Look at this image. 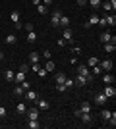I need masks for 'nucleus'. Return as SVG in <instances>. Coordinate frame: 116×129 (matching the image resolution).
Wrapping results in <instances>:
<instances>
[{
  "mask_svg": "<svg viewBox=\"0 0 116 129\" xmlns=\"http://www.w3.org/2000/svg\"><path fill=\"white\" fill-rule=\"evenodd\" d=\"M106 102H108V98H106L103 92H97V94H95V104H97V106H105Z\"/></svg>",
  "mask_w": 116,
  "mask_h": 129,
  "instance_id": "39448f33",
  "label": "nucleus"
},
{
  "mask_svg": "<svg viewBox=\"0 0 116 129\" xmlns=\"http://www.w3.org/2000/svg\"><path fill=\"white\" fill-rule=\"evenodd\" d=\"M35 102H37V108H39V110H49V108H50V104H49V100H47V98H37Z\"/></svg>",
  "mask_w": 116,
  "mask_h": 129,
  "instance_id": "6e6552de",
  "label": "nucleus"
},
{
  "mask_svg": "<svg viewBox=\"0 0 116 129\" xmlns=\"http://www.w3.org/2000/svg\"><path fill=\"white\" fill-rule=\"evenodd\" d=\"M56 91H58V92H66V87H64V83H58V85H56Z\"/></svg>",
  "mask_w": 116,
  "mask_h": 129,
  "instance_id": "4c0bfd02",
  "label": "nucleus"
},
{
  "mask_svg": "<svg viewBox=\"0 0 116 129\" xmlns=\"http://www.w3.org/2000/svg\"><path fill=\"white\" fill-rule=\"evenodd\" d=\"M35 8H37V12L41 14V16H47V14H49V6H44L43 2H41L39 6H35Z\"/></svg>",
  "mask_w": 116,
  "mask_h": 129,
  "instance_id": "dca6fc26",
  "label": "nucleus"
},
{
  "mask_svg": "<svg viewBox=\"0 0 116 129\" xmlns=\"http://www.w3.org/2000/svg\"><path fill=\"white\" fill-rule=\"evenodd\" d=\"M14 75H16V73H14L12 70H6L4 71V79L6 81H14Z\"/></svg>",
  "mask_w": 116,
  "mask_h": 129,
  "instance_id": "393cba45",
  "label": "nucleus"
},
{
  "mask_svg": "<svg viewBox=\"0 0 116 129\" xmlns=\"http://www.w3.org/2000/svg\"><path fill=\"white\" fill-rule=\"evenodd\" d=\"M35 41H37V33H35V29L27 31V43H35Z\"/></svg>",
  "mask_w": 116,
  "mask_h": 129,
  "instance_id": "a211bd4d",
  "label": "nucleus"
},
{
  "mask_svg": "<svg viewBox=\"0 0 116 129\" xmlns=\"http://www.w3.org/2000/svg\"><path fill=\"white\" fill-rule=\"evenodd\" d=\"M79 108H81L79 112H91V110H93V108H91V104H89V102H81V106H79Z\"/></svg>",
  "mask_w": 116,
  "mask_h": 129,
  "instance_id": "c756f323",
  "label": "nucleus"
},
{
  "mask_svg": "<svg viewBox=\"0 0 116 129\" xmlns=\"http://www.w3.org/2000/svg\"><path fill=\"white\" fill-rule=\"evenodd\" d=\"M52 2H54V0H52Z\"/></svg>",
  "mask_w": 116,
  "mask_h": 129,
  "instance_id": "3c124183",
  "label": "nucleus"
},
{
  "mask_svg": "<svg viewBox=\"0 0 116 129\" xmlns=\"http://www.w3.org/2000/svg\"><path fill=\"white\" fill-rule=\"evenodd\" d=\"M19 70H23V71H25V73H27V70H29V66H27V64H21V66H19Z\"/></svg>",
  "mask_w": 116,
  "mask_h": 129,
  "instance_id": "37998d69",
  "label": "nucleus"
},
{
  "mask_svg": "<svg viewBox=\"0 0 116 129\" xmlns=\"http://www.w3.org/2000/svg\"><path fill=\"white\" fill-rule=\"evenodd\" d=\"M101 73H103V68H101L99 64L93 66V70H91V75H101Z\"/></svg>",
  "mask_w": 116,
  "mask_h": 129,
  "instance_id": "cd10ccee",
  "label": "nucleus"
},
{
  "mask_svg": "<svg viewBox=\"0 0 116 129\" xmlns=\"http://www.w3.org/2000/svg\"><path fill=\"white\" fill-rule=\"evenodd\" d=\"M23 96L27 98L29 102H35V100L39 98V92H35V91H31V89H27V91L23 92Z\"/></svg>",
  "mask_w": 116,
  "mask_h": 129,
  "instance_id": "423d86ee",
  "label": "nucleus"
},
{
  "mask_svg": "<svg viewBox=\"0 0 116 129\" xmlns=\"http://www.w3.org/2000/svg\"><path fill=\"white\" fill-rule=\"evenodd\" d=\"M37 75H39V77H44V75H47V70H44V68H39Z\"/></svg>",
  "mask_w": 116,
  "mask_h": 129,
  "instance_id": "58836bf2",
  "label": "nucleus"
},
{
  "mask_svg": "<svg viewBox=\"0 0 116 129\" xmlns=\"http://www.w3.org/2000/svg\"><path fill=\"white\" fill-rule=\"evenodd\" d=\"M64 87H66V89H72V87H74V79H68V77H66V81H64Z\"/></svg>",
  "mask_w": 116,
  "mask_h": 129,
  "instance_id": "f704fd0d",
  "label": "nucleus"
},
{
  "mask_svg": "<svg viewBox=\"0 0 116 129\" xmlns=\"http://www.w3.org/2000/svg\"><path fill=\"white\" fill-rule=\"evenodd\" d=\"M60 17H62V12L54 10L52 14H50V25L52 27H60Z\"/></svg>",
  "mask_w": 116,
  "mask_h": 129,
  "instance_id": "f03ea898",
  "label": "nucleus"
},
{
  "mask_svg": "<svg viewBox=\"0 0 116 129\" xmlns=\"http://www.w3.org/2000/svg\"><path fill=\"white\" fill-rule=\"evenodd\" d=\"M39 68H41V66H39V64H31V70H33L35 73H37V71H39Z\"/></svg>",
  "mask_w": 116,
  "mask_h": 129,
  "instance_id": "79ce46f5",
  "label": "nucleus"
},
{
  "mask_svg": "<svg viewBox=\"0 0 116 129\" xmlns=\"http://www.w3.org/2000/svg\"><path fill=\"white\" fill-rule=\"evenodd\" d=\"M4 43L8 44V46H14V44L17 43V37H16V33H10V35H6Z\"/></svg>",
  "mask_w": 116,
  "mask_h": 129,
  "instance_id": "9d476101",
  "label": "nucleus"
},
{
  "mask_svg": "<svg viewBox=\"0 0 116 129\" xmlns=\"http://www.w3.org/2000/svg\"><path fill=\"white\" fill-rule=\"evenodd\" d=\"M54 81H56V85H58V83H64V81H66V75H64L62 71H58V73H54Z\"/></svg>",
  "mask_w": 116,
  "mask_h": 129,
  "instance_id": "6ab92c4d",
  "label": "nucleus"
},
{
  "mask_svg": "<svg viewBox=\"0 0 116 129\" xmlns=\"http://www.w3.org/2000/svg\"><path fill=\"white\" fill-rule=\"evenodd\" d=\"M23 92H25V91L21 89V85H17L16 89H14V94H16V96H23Z\"/></svg>",
  "mask_w": 116,
  "mask_h": 129,
  "instance_id": "473e14b6",
  "label": "nucleus"
},
{
  "mask_svg": "<svg viewBox=\"0 0 116 129\" xmlns=\"http://www.w3.org/2000/svg\"><path fill=\"white\" fill-rule=\"evenodd\" d=\"M105 21H106V25L114 27V25H116V16H106V17H105Z\"/></svg>",
  "mask_w": 116,
  "mask_h": 129,
  "instance_id": "412c9836",
  "label": "nucleus"
},
{
  "mask_svg": "<svg viewBox=\"0 0 116 129\" xmlns=\"http://www.w3.org/2000/svg\"><path fill=\"white\" fill-rule=\"evenodd\" d=\"M39 108H31V110H27L25 112V116H27V119H39Z\"/></svg>",
  "mask_w": 116,
  "mask_h": 129,
  "instance_id": "1a4fd4ad",
  "label": "nucleus"
},
{
  "mask_svg": "<svg viewBox=\"0 0 116 129\" xmlns=\"http://www.w3.org/2000/svg\"><path fill=\"white\" fill-rule=\"evenodd\" d=\"M101 6H103V8H105L106 12H110V10H112V4L108 2V0H106V2H101ZM112 12H114V10H112Z\"/></svg>",
  "mask_w": 116,
  "mask_h": 129,
  "instance_id": "72a5a7b5",
  "label": "nucleus"
},
{
  "mask_svg": "<svg viewBox=\"0 0 116 129\" xmlns=\"http://www.w3.org/2000/svg\"><path fill=\"white\" fill-rule=\"evenodd\" d=\"M64 41H66V43H70V44L74 43V37H72V29H70V27H64Z\"/></svg>",
  "mask_w": 116,
  "mask_h": 129,
  "instance_id": "ddd939ff",
  "label": "nucleus"
},
{
  "mask_svg": "<svg viewBox=\"0 0 116 129\" xmlns=\"http://www.w3.org/2000/svg\"><path fill=\"white\" fill-rule=\"evenodd\" d=\"M103 94H105L106 98H114V96H116V89H114V85H106V87H105V91H103Z\"/></svg>",
  "mask_w": 116,
  "mask_h": 129,
  "instance_id": "20e7f679",
  "label": "nucleus"
},
{
  "mask_svg": "<svg viewBox=\"0 0 116 129\" xmlns=\"http://www.w3.org/2000/svg\"><path fill=\"white\" fill-rule=\"evenodd\" d=\"M72 54L74 56H79V54H81V48H79V46H72Z\"/></svg>",
  "mask_w": 116,
  "mask_h": 129,
  "instance_id": "c9c22d12",
  "label": "nucleus"
},
{
  "mask_svg": "<svg viewBox=\"0 0 116 129\" xmlns=\"http://www.w3.org/2000/svg\"><path fill=\"white\" fill-rule=\"evenodd\" d=\"M41 2H43L44 6H50V4H52V0H41Z\"/></svg>",
  "mask_w": 116,
  "mask_h": 129,
  "instance_id": "49530a36",
  "label": "nucleus"
},
{
  "mask_svg": "<svg viewBox=\"0 0 116 129\" xmlns=\"http://www.w3.org/2000/svg\"><path fill=\"white\" fill-rule=\"evenodd\" d=\"M43 56H44L47 60H50V50H44V52H43Z\"/></svg>",
  "mask_w": 116,
  "mask_h": 129,
  "instance_id": "c03bdc74",
  "label": "nucleus"
},
{
  "mask_svg": "<svg viewBox=\"0 0 116 129\" xmlns=\"http://www.w3.org/2000/svg\"><path fill=\"white\" fill-rule=\"evenodd\" d=\"M87 4L91 6V8H95V10H97V8L101 6V0H87Z\"/></svg>",
  "mask_w": 116,
  "mask_h": 129,
  "instance_id": "2f4dec72",
  "label": "nucleus"
},
{
  "mask_svg": "<svg viewBox=\"0 0 116 129\" xmlns=\"http://www.w3.org/2000/svg\"><path fill=\"white\" fill-rule=\"evenodd\" d=\"M25 125H27L29 129H39V127H41L39 119H27V123H25Z\"/></svg>",
  "mask_w": 116,
  "mask_h": 129,
  "instance_id": "f3484780",
  "label": "nucleus"
},
{
  "mask_svg": "<svg viewBox=\"0 0 116 129\" xmlns=\"http://www.w3.org/2000/svg\"><path fill=\"white\" fill-rule=\"evenodd\" d=\"M103 48H105V52H106V54H112V52L116 50V39H112V41L105 43V44H103Z\"/></svg>",
  "mask_w": 116,
  "mask_h": 129,
  "instance_id": "7ed1b4c3",
  "label": "nucleus"
},
{
  "mask_svg": "<svg viewBox=\"0 0 116 129\" xmlns=\"http://www.w3.org/2000/svg\"><path fill=\"white\" fill-rule=\"evenodd\" d=\"M97 64H99V58H95V56H91V58L87 60V66H89V68H93V66H97Z\"/></svg>",
  "mask_w": 116,
  "mask_h": 129,
  "instance_id": "7c9ffc66",
  "label": "nucleus"
},
{
  "mask_svg": "<svg viewBox=\"0 0 116 129\" xmlns=\"http://www.w3.org/2000/svg\"><path fill=\"white\" fill-rule=\"evenodd\" d=\"M10 19H12L14 23H19V12H17V10H14V12L10 14Z\"/></svg>",
  "mask_w": 116,
  "mask_h": 129,
  "instance_id": "5701e85b",
  "label": "nucleus"
},
{
  "mask_svg": "<svg viewBox=\"0 0 116 129\" xmlns=\"http://www.w3.org/2000/svg\"><path fill=\"white\" fill-rule=\"evenodd\" d=\"M108 2L112 4V10H116V0H108Z\"/></svg>",
  "mask_w": 116,
  "mask_h": 129,
  "instance_id": "de8ad7c7",
  "label": "nucleus"
},
{
  "mask_svg": "<svg viewBox=\"0 0 116 129\" xmlns=\"http://www.w3.org/2000/svg\"><path fill=\"white\" fill-rule=\"evenodd\" d=\"M41 4V0H33V6H39Z\"/></svg>",
  "mask_w": 116,
  "mask_h": 129,
  "instance_id": "09e8293b",
  "label": "nucleus"
},
{
  "mask_svg": "<svg viewBox=\"0 0 116 129\" xmlns=\"http://www.w3.org/2000/svg\"><path fill=\"white\" fill-rule=\"evenodd\" d=\"M110 116H112L110 110H103V112H101V119H103V121H108V118H110Z\"/></svg>",
  "mask_w": 116,
  "mask_h": 129,
  "instance_id": "4be33fe9",
  "label": "nucleus"
},
{
  "mask_svg": "<svg viewBox=\"0 0 116 129\" xmlns=\"http://www.w3.org/2000/svg\"><path fill=\"white\" fill-rule=\"evenodd\" d=\"M99 66L103 68V71H110V70H112V60H110V58L99 60Z\"/></svg>",
  "mask_w": 116,
  "mask_h": 129,
  "instance_id": "0eeeda50",
  "label": "nucleus"
},
{
  "mask_svg": "<svg viewBox=\"0 0 116 129\" xmlns=\"http://www.w3.org/2000/svg\"><path fill=\"white\" fill-rule=\"evenodd\" d=\"M76 2H77V6H85L87 4V0H76Z\"/></svg>",
  "mask_w": 116,
  "mask_h": 129,
  "instance_id": "a18cd8bd",
  "label": "nucleus"
},
{
  "mask_svg": "<svg viewBox=\"0 0 116 129\" xmlns=\"http://www.w3.org/2000/svg\"><path fill=\"white\" fill-rule=\"evenodd\" d=\"M16 112L19 114V116H21V114H25V112H27V106H25L23 102H19V104L16 106Z\"/></svg>",
  "mask_w": 116,
  "mask_h": 129,
  "instance_id": "aec40b11",
  "label": "nucleus"
},
{
  "mask_svg": "<svg viewBox=\"0 0 116 129\" xmlns=\"http://www.w3.org/2000/svg\"><path fill=\"white\" fill-rule=\"evenodd\" d=\"M112 39H114V37H112V33L110 31H105L103 35H101V43L105 44V43H108V41H112Z\"/></svg>",
  "mask_w": 116,
  "mask_h": 129,
  "instance_id": "2eb2a0df",
  "label": "nucleus"
},
{
  "mask_svg": "<svg viewBox=\"0 0 116 129\" xmlns=\"http://www.w3.org/2000/svg\"><path fill=\"white\" fill-rule=\"evenodd\" d=\"M19 85H21V89H23V91H27V89H31V85H29V81H21Z\"/></svg>",
  "mask_w": 116,
  "mask_h": 129,
  "instance_id": "e433bc0d",
  "label": "nucleus"
},
{
  "mask_svg": "<svg viewBox=\"0 0 116 129\" xmlns=\"http://www.w3.org/2000/svg\"><path fill=\"white\" fill-rule=\"evenodd\" d=\"M2 60H4V52H0V62H2Z\"/></svg>",
  "mask_w": 116,
  "mask_h": 129,
  "instance_id": "8fccbe9b",
  "label": "nucleus"
},
{
  "mask_svg": "<svg viewBox=\"0 0 116 129\" xmlns=\"http://www.w3.org/2000/svg\"><path fill=\"white\" fill-rule=\"evenodd\" d=\"M87 23H89L91 27H93V25H97V23H99V16H89Z\"/></svg>",
  "mask_w": 116,
  "mask_h": 129,
  "instance_id": "c85d7f7f",
  "label": "nucleus"
},
{
  "mask_svg": "<svg viewBox=\"0 0 116 129\" xmlns=\"http://www.w3.org/2000/svg\"><path fill=\"white\" fill-rule=\"evenodd\" d=\"M77 70V75H83V77H87V81H91L93 77H91V70H89V66L87 64H79L76 68Z\"/></svg>",
  "mask_w": 116,
  "mask_h": 129,
  "instance_id": "f257e3e1",
  "label": "nucleus"
},
{
  "mask_svg": "<svg viewBox=\"0 0 116 129\" xmlns=\"http://www.w3.org/2000/svg\"><path fill=\"white\" fill-rule=\"evenodd\" d=\"M6 114H8V112H6V108L0 106V118H6Z\"/></svg>",
  "mask_w": 116,
  "mask_h": 129,
  "instance_id": "ea45409f",
  "label": "nucleus"
},
{
  "mask_svg": "<svg viewBox=\"0 0 116 129\" xmlns=\"http://www.w3.org/2000/svg\"><path fill=\"white\" fill-rule=\"evenodd\" d=\"M14 81H16L17 85H19L21 81H25V71H23V70H17V71H16V75H14Z\"/></svg>",
  "mask_w": 116,
  "mask_h": 129,
  "instance_id": "f8f14e48",
  "label": "nucleus"
},
{
  "mask_svg": "<svg viewBox=\"0 0 116 129\" xmlns=\"http://www.w3.org/2000/svg\"><path fill=\"white\" fill-rule=\"evenodd\" d=\"M103 83L105 85H114V75L112 73H105L103 75Z\"/></svg>",
  "mask_w": 116,
  "mask_h": 129,
  "instance_id": "4468645a",
  "label": "nucleus"
},
{
  "mask_svg": "<svg viewBox=\"0 0 116 129\" xmlns=\"http://www.w3.org/2000/svg\"><path fill=\"white\" fill-rule=\"evenodd\" d=\"M44 70H47V73H52V71H54V62H47V64H44Z\"/></svg>",
  "mask_w": 116,
  "mask_h": 129,
  "instance_id": "bb28decb",
  "label": "nucleus"
},
{
  "mask_svg": "<svg viewBox=\"0 0 116 129\" xmlns=\"http://www.w3.org/2000/svg\"><path fill=\"white\" fill-rule=\"evenodd\" d=\"M60 27H70V17H68V16L60 17Z\"/></svg>",
  "mask_w": 116,
  "mask_h": 129,
  "instance_id": "a878e982",
  "label": "nucleus"
},
{
  "mask_svg": "<svg viewBox=\"0 0 116 129\" xmlns=\"http://www.w3.org/2000/svg\"><path fill=\"white\" fill-rule=\"evenodd\" d=\"M99 25H101V27H106V21H105V17H99Z\"/></svg>",
  "mask_w": 116,
  "mask_h": 129,
  "instance_id": "a19ab883",
  "label": "nucleus"
},
{
  "mask_svg": "<svg viewBox=\"0 0 116 129\" xmlns=\"http://www.w3.org/2000/svg\"><path fill=\"white\" fill-rule=\"evenodd\" d=\"M39 60H41V56H39L37 52H31V54H29V62H33V64H39Z\"/></svg>",
  "mask_w": 116,
  "mask_h": 129,
  "instance_id": "b1692460",
  "label": "nucleus"
},
{
  "mask_svg": "<svg viewBox=\"0 0 116 129\" xmlns=\"http://www.w3.org/2000/svg\"><path fill=\"white\" fill-rule=\"evenodd\" d=\"M89 81H87V77H83V75H77L76 79H74V85H77V87H85Z\"/></svg>",
  "mask_w": 116,
  "mask_h": 129,
  "instance_id": "9b49d317",
  "label": "nucleus"
}]
</instances>
